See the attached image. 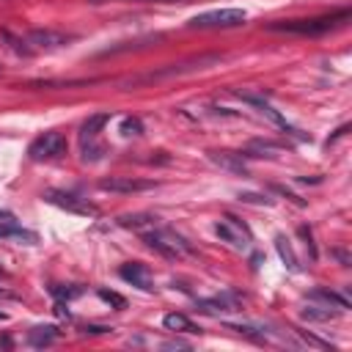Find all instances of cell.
<instances>
[{
	"label": "cell",
	"mask_w": 352,
	"mask_h": 352,
	"mask_svg": "<svg viewBox=\"0 0 352 352\" xmlns=\"http://www.w3.org/2000/svg\"><path fill=\"white\" fill-rule=\"evenodd\" d=\"M242 204H256V206H272V198L261 195V192H239Z\"/></svg>",
	"instance_id": "22"
},
{
	"label": "cell",
	"mask_w": 352,
	"mask_h": 352,
	"mask_svg": "<svg viewBox=\"0 0 352 352\" xmlns=\"http://www.w3.org/2000/svg\"><path fill=\"white\" fill-rule=\"evenodd\" d=\"M151 187H154V182L132 179V176H110V179L99 182V190H104V192H143V190H151Z\"/></svg>",
	"instance_id": "9"
},
{
	"label": "cell",
	"mask_w": 352,
	"mask_h": 352,
	"mask_svg": "<svg viewBox=\"0 0 352 352\" xmlns=\"http://www.w3.org/2000/svg\"><path fill=\"white\" fill-rule=\"evenodd\" d=\"M346 129H349L346 124H344V126H338V129H336V135H333V138H327V146H330V143H336L338 138H344V135H346Z\"/></svg>",
	"instance_id": "27"
},
{
	"label": "cell",
	"mask_w": 352,
	"mask_h": 352,
	"mask_svg": "<svg viewBox=\"0 0 352 352\" xmlns=\"http://www.w3.org/2000/svg\"><path fill=\"white\" fill-rule=\"evenodd\" d=\"M140 236H143V242H146L154 253H160L162 258H170V261H179V258H184V256L192 253V248L187 245L184 236H179V234L170 231V228H162L160 223L151 226V228H146Z\"/></svg>",
	"instance_id": "2"
},
{
	"label": "cell",
	"mask_w": 352,
	"mask_h": 352,
	"mask_svg": "<svg viewBox=\"0 0 352 352\" xmlns=\"http://www.w3.org/2000/svg\"><path fill=\"white\" fill-rule=\"evenodd\" d=\"M239 154L242 157H278V154H283V146L272 143V140H250Z\"/></svg>",
	"instance_id": "12"
},
{
	"label": "cell",
	"mask_w": 352,
	"mask_h": 352,
	"mask_svg": "<svg viewBox=\"0 0 352 352\" xmlns=\"http://www.w3.org/2000/svg\"><path fill=\"white\" fill-rule=\"evenodd\" d=\"M352 16L349 8H341L336 14H324V16H311V19H286V22H272L270 30L278 33H297V36H322L336 30L338 25H344Z\"/></svg>",
	"instance_id": "1"
},
{
	"label": "cell",
	"mask_w": 352,
	"mask_h": 352,
	"mask_svg": "<svg viewBox=\"0 0 352 352\" xmlns=\"http://www.w3.org/2000/svg\"><path fill=\"white\" fill-rule=\"evenodd\" d=\"M146 3H184V0H146Z\"/></svg>",
	"instance_id": "30"
},
{
	"label": "cell",
	"mask_w": 352,
	"mask_h": 352,
	"mask_svg": "<svg viewBox=\"0 0 352 352\" xmlns=\"http://www.w3.org/2000/svg\"><path fill=\"white\" fill-rule=\"evenodd\" d=\"M44 201L58 206V209H63V212H72V214H82V217H96L99 214L96 204H91L88 198H80L74 192H66V190H47Z\"/></svg>",
	"instance_id": "8"
},
{
	"label": "cell",
	"mask_w": 352,
	"mask_h": 352,
	"mask_svg": "<svg viewBox=\"0 0 352 352\" xmlns=\"http://www.w3.org/2000/svg\"><path fill=\"white\" fill-rule=\"evenodd\" d=\"M162 327L170 333H201V327L195 322H190L184 314H165L162 316Z\"/></svg>",
	"instance_id": "14"
},
{
	"label": "cell",
	"mask_w": 352,
	"mask_h": 352,
	"mask_svg": "<svg viewBox=\"0 0 352 352\" xmlns=\"http://www.w3.org/2000/svg\"><path fill=\"white\" fill-rule=\"evenodd\" d=\"M209 160L231 173H239V176H248V168H245V160L242 154H231V151H209Z\"/></svg>",
	"instance_id": "11"
},
{
	"label": "cell",
	"mask_w": 352,
	"mask_h": 352,
	"mask_svg": "<svg viewBox=\"0 0 352 352\" xmlns=\"http://www.w3.org/2000/svg\"><path fill=\"white\" fill-rule=\"evenodd\" d=\"M55 314H58V316H60V319H69V316H72V314H69V308H66V302H63V300H58V302H55Z\"/></svg>",
	"instance_id": "26"
},
{
	"label": "cell",
	"mask_w": 352,
	"mask_h": 352,
	"mask_svg": "<svg viewBox=\"0 0 352 352\" xmlns=\"http://www.w3.org/2000/svg\"><path fill=\"white\" fill-rule=\"evenodd\" d=\"M245 22H248V14L242 8H214V11L195 14L187 25L190 28H239Z\"/></svg>",
	"instance_id": "6"
},
{
	"label": "cell",
	"mask_w": 352,
	"mask_h": 352,
	"mask_svg": "<svg viewBox=\"0 0 352 352\" xmlns=\"http://www.w3.org/2000/svg\"><path fill=\"white\" fill-rule=\"evenodd\" d=\"M311 300H322L324 305H333V308H338V311H346V308H349L346 297H341V294H336V292H330V289H314V292H311Z\"/></svg>",
	"instance_id": "18"
},
{
	"label": "cell",
	"mask_w": 352,
	"mask_h": 352,
	"mask_svg": "<svg viewBox=\"0 0 352 352\" xmlns=\"http://www.w3.org/2000/svg\"><path fill=\"white\" fill-rule=\"evenodd\" d=\"M275 250H278V256H280V261L292 270V272H297L300 270V264H297V256H294V250H292V242L280 234V236H275Z\"/></svg>",
	"instance_id": "17"
},
{
	"label": "cell",
	"mask_w": 352,
	"mask_h": 352,
	"mask_svg": "<svg viewBox=\"0 0 352 352\" xmlns=\"http://www.w3.org/2000/svg\"><path fill=\"white\" fill-rule=\"evenodd\" d=\"M0 223H16V217H14L11 212H6V209H0Z\"/></svg>",
	"instance_id": "29"
},
{
	"label": "cell",
	"mask_w": 352,
	"mask_h": 352,
	"mask_svg": "<svg viewBox=\"0 0 352 352\" xmlns=\"http://www.w3.org/2000/svg\"><path fill=\"white\" fill-rule=\"evenodd\" d=\"M50 292H52L58 300H72V297H80V294H82L80 286H72V289H69V286H66V289H63V286H50Z\"/></svg>",
	"instance_id": "23"
},
{
	"label": "cell",
	"mask_w": 352,
	"mask_h": 352,
	"mask_svg": "<svg viewBox=\"0 0 352 352\" xmlns=\"http://www.w3.org/2000/svg\"><path fill=\"white\" fill-rule=\"evenodd\" d=\"M63 154H66V138L60 132H55V129L41 132L28 146V157L33 162H52V160H60Z\"/></svg>",
	"instance_id": "4"
},
{
	"label": "cell",
	"mask_w": 352,
	"mask_h": 352,
	"mask_svg": "<svg viewBox=\"0 0 352 352\" xmlns=\"http://www.w3.org/2000/svg\"><path fill=\"white\" fill-rule=\"evenodd\" d=\"M300 236L305 239V245H308V250H311V258H316V248H314V239H311V228H308V226H300Z\"/></svg>",
	"instance_id": "24"
},
{
	"label": "cell",
	"mask_w": 352,
	"mask_h": 352,
	"mask_svg": "<svg viewBox=\"0 0 352 352\" xmlns=\"http://www.w3.org/2000/svg\"><path fill=\"white\" fill-rule=\"evenodd\" d=\"M110 121V113H94L82 121L80 126V146H82V160L85 162H96L102 157V146H96L99 132L104 129V124Z\"/></svg>",
	"instance_id": "5"
},
{
	"label": "cell",
	"mask_w": 352,
	"mask_h": 352,
	"mask_svg": "<svg viewBox=\"0 0 352 352\" xmlns=\"http://www.w3.org/2000/svg\"><path fill=\"white\" fill-rule=\"evenodd\" d=\"M6 38L11 41L14 52H19V55L52 52V50L69 47V41H74V36H66V33H58V30H30V33L22 36V38H14V36L6 33Z\"/></svg>",
	"instance_id": "3"
},
{
	"label": "cell",
	"mask_w": 352,
	"mask_h": 352,
	"mask_svg": "<svg viewBox=\"0 0 352 352\" xmlns=\"http://www.w3.org/2000/svg\"><path fill=\"white\" fill-rule=\"evenodd\" d=\"M96 294H99V300H104V302L116 305L118 311H124V308H126V297H121L118 292H110V289H99Z\"/></svg>",
	"instance_id": "21"
},
{
	"label": "cell",
	"mask_w": 352,
	"mask_h": 352,
	"mask_svg": "<svg viewBox=\"0 0 352 352\" xmlns=\"http://www.w3.org/2000/svg\"><path fill=\"white\" fill-rule=\"evenodd\" d=\"M344 311H338V308H333V305H305L302 308V319L305 322H330V319H338Z\"/></svg>",
	"instance_id": "13"
},
{
	"label": "cell",
	"mask_w": 352,
	"mask_h": 352,
	"mask_svg": "<svg viewBox=\"0 0 352 352\" xmlns=\"http://www.w3.org/2000/svg\"><path fill=\"white\" fill-rule=\"evenodd\" d=\"M0 239H19V242H28V245L38 242L36 231L22 228L19 223H0Z\"/></svg>",
	"instance_id": "15"
},
{
	"label": "cell",
	"mask_w": 352,
	"mask_h": 352,
	"mask_svg": "<svg viewBox=\"0 0 352 352\" xmlns=\"http://www.w3.org/2000/svg\"><path fill=\"white\" fill-rule=\"evenodd\" d=\"M118 226H124V228H151V226H157V217L154 214H126V217L118 220Z\"/></svg>",
	"instance_id": "19"
},
{
	"label": "cell",
	"mask_w": 352,
	"mask_h": 352,
	"mask_svg": "<svg viewBox=\"0 0 352 352\" xmlns=\"http://www.w3.org/2000/svg\"><path fill=\"white\" fill-rule=\"evenodd\" d=\"M118 132L124 138H138V135H143V121L135 118V116H124L121 124H118Z\"/></svg>",
	"instance_id": "20"
},
{
	"label": "cell",
	"mask_w": 352,
	"mask_h": 352,
	"mask_svg": "<svg viewBox=\"0 0 352 352\" xmlns=\"http://www.w3.org/2000/svg\"><path fill=\"white\" fill-rule=\"evenodd\" d=\"M85 333H113V327H99V324H88Z\"/></svg>",
	"instance_id": "28"
},
{
	"label": "cell",
	"mask_w": 352,
	"mask_h": 352,
	"mask_svg": "<svg viewBox=\"0 0 352 352\" xmlns=\"http://www.w3.org/2000/svg\"><path fill=\"white\" fill-rule=\"evenodd\" d=\"M214 234H217L223 242H228L234 250H250L253 234H250V228H248L242 220H236L234 214L220 217V220L214 223Z\"/></svg>",
	"instance_id": "7"
},
{
	"label": "cell",
	"mask_w": 352,
	"mask_h": 352,
	"mask_svg": "<svg viewBox=\"0 0 352 352\" xmlns=\"http://www.w3.org/2000/svg\"><path fill=\"white\" fill-rule=\"evenodd\" d=\"M118 275H121L126 283H132V286H138V289H143V292H151V289H154V286H151L148 267L140 264V261H126V264H121V267H118Z\"/></svg>",
	"instance_id": "10"
},
{
	"label": "cell",
	"mask_w": 352,
	"mask_h": 352,
	"mask_svg": "<svg viewBox=\"0 0 352 352\" xmlns=\"http://www.w3.org/2000/svg\"><path fill=\"white\" fill-rule=\"evenodd\" d=\"M275 192H280V195H286V198H289V201H292L294 206H305V201H302L300 195H294V192H289V190H283V187H275Z\"/></svg>",
	"instance_id": "25"
},
{
	"label": "cell",
	"mask_w": 352,
	"mask_h": 352,
	"mask_svg": "<svg viewBox=\"0 0 352 352\" xmlns=\"http://www.w3.org/2000/svg\"><path fill=\"white\" fill-rule=\"evenodd\" d=\"M55 338H58V330H55L52 324L33 327V330L28 333V344H30V346H50Z\"/></svg>",
	"instance_id": "16"
}]
</instances>
